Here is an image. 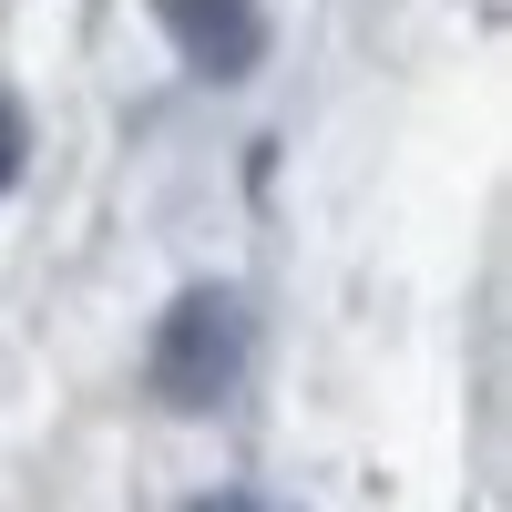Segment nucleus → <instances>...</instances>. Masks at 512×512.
I'll list each match as a JSON object with an SVG mask.
<instances>
[{
    "mask_svg": "<svg viewBox=\"0 0 512 512\" xmlns=\"http://www.w3.org/2000/svg\"><path fill=\"white\" fill-rule=\"evenodd\" d=\"M246 359H256V318H246V297H236V287H185L175 308L154 318L144 390H154L164 410L205 420V410H226V400H236Z\"/></svg>",
    "mask_w": 512,
    "mask_h": 512,
    "instance_id": "f257e3e1",
    "label": "nucleus"
},
{
    "mask_svg": "<svg viewBox=\"0 0 512 512\" xmlns=\"http://www.w3.org/2000/svg\"><path fill=\"white\" fill-rule=\"evenodd\" d=\"M154 31L175 41V62L205 82H246L267 62V11L256 0H154Z\"/></svg>",
    "mask_w": 512,
    "mask_h": 512,
    "instance_id": "f03ea898",
    "label": "nucleus"
},
{
    "mask_svg": "<svg viewBox=\"0 0 512 512\" xmlns=\"http://www.w3.org/2000/svg\"><path fill=\"white\" fill-rule=\"evenodd\" d=\"M21 164H31V113H21L11 93H0V195L21 185Z\"/></svg>",
    "mask_w": 512,
    "mask_h": 512,
    "instance_id": "7ed1b4c3",
    "label": "nucleus"
},
{
    "mask_svg": "<svg viewBox=\"0 0 512 512\" xmlns=\"http://www.w3.org/2000/svg\"><path fill=\"white\" fill-rule=\"evenodd\" d=\"M185 512H287V502H267V492H205V502H185Z\"/></svg>",
    "mask_w": 512,
    "mask_h": 512,
    "instance_id": "20e7f679",
    "label": "nucleus"
}]
</instances>
